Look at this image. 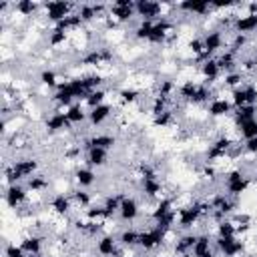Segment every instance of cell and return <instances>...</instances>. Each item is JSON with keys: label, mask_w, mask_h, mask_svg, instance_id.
Here are the masks:
<instances>
[{"label": "cell", "mask_w": 257, "mask_h": 257, "mask_svg": "<svg viewBox=\"0 0 257 257\" xmlns=\"http://www.w3.org/2000/svg\"><path fill=\"white\" fill-rule=\"evenodd\" d=\"M118 251H120V245H118L116 235H112V233H100L96 237L94 253L98 257H116Z\"/></svg>", "instance_id": "cell-15"}, {"label": "cell", "mask_w": 257, "mask_h": 257, "mask_svg": "<svg viewBox=\"0 0 257 257\" xmlns=\"http://www.w3.org/2000/svg\"><path fill=\"white\" fill-rule=\"evenodd\" d=\"M30 201V191L24 183H14V185H6L4 187V203L8 209H22L26 207Z\"/></svg>", "instance_id": "cell-7"}, {"label": "cell", "mask_w": 257, "mask_h": 257, "mask_svg": "<svg viewBox=\"0 0 257 257\" xmlns=\"http://www.w3.org/2000/svg\"><path fill=\"white\" fill-rule=\"evenodd\" d=\"M139 235H141V229H135V227H122L116 235L118 239V245L120 247H139Z\"/></svg>", "instance_id": "cell-28"}, {"label": "cell", "mask_w": 257, "mask_h": 257, "mask_svg": "<svg viewBox=\"0 0 257 257\" xmlns=\"http://www.w3.org/2000/svg\"><path fill=\"white\" fill-rule=\"evenodd\" d=\"M4 257H26L24 249L20 247V243H6L4 247Z\"/></svg>", "instance_id": "cell-36"}, {"label": "cell", "mask_w": 257, "mask_h": 257, "mask_svg": "<svg viewBox=\"0 0 257 257\" xmlns=\"http://www.w3.org/2000/svg\"><path fill=\"white\" fill-rule=\"evenodd\" d=\"M175 10H179L183 14H189V16H199V18H205V16L213 14V6H211L209 0H185V2L175 4Z\"/></svg>", "instance_id": "cell-13"}, {"label": "cell", "mask_w": 257, "mask_h": 257, "mask_svg": "<svg viewBox=\"0 0 257 257\" xmlns=\"http://www.w3.org/2000/svg\"><path fill=\"white\" fill-rule=\"evenodd\" d=\"M169 8H175V4H165V2H157V0H137L135 2V12L139 16V20H161L167 14Z\"/></svg>", "instance_id": "cell-5"}, {"label": "cell", "mask_w": 257, "mask_h": 257, "mask_svg": "<svg viewBox=\"0 0 257 257\" xmlns=\"http://www.w3.org/2000/svg\"><path fill=\"white\" fill-rule=\"evenodd\" d=\"M173 120H175V108H171V110H167V112H163L159 116H153V124L157 128H167V126L173 124Z\"/></svg>", "instance_id": "cell-35"}, {"label": "cell", "mask_w": 257, "mask_h": 257, "mask_svg": "<svg viewBox=\"0 0 257 257\" xmlns=\"http://www.w3.org/2000/svg\"><path fill=\"white\" fill-rule=\"evenodd\" d=\"M112 110H114V108H112V104H108V102L90 108V110H88V124H90V128L102 126V124L112 116Z\"/></svg>", "instance_id": "cell-22"}, {"label": "cell", "mask_w": 257, "mask_h": 257, "mask_svg": "<svg viewBox=\"0 0 257 257\" xmlns=\"http://www.w3.org/2000/svg\"><path fill=\"white\" fill-rule=\"evenodd\" d=\"M205 110L209 118H227L233 114V102L229 96H213Z\"/></svg>", "instance_id": "cell-14"}, {"label": "cell", "mask_w": 257, "mask_h": 257, "mask_svg": "<svg viewBox=\"0 0 257 257\" xmlns=\"http://www.w3.org/2000/svg\"><path fill=\"white\" fill-rule=\"evenodd\" d=\"M231 32H233V34H243V36L255 34V32H257V14H251V12L235 14Z\"/></svg>", "instance_id": "cell-16"}, {"label": "cell", "mask_w": 257, "mask_h": 257, "mask_svg": "<svg viewBox=\"0 0 257 257\" xmlns=\"http://www.w3.org/2000/svg\"><path fill=\"white\" fill-rule=\"evenodd\" d=\"M96 173L94 169L90 167H74L72 171V183H74V189H90L94 183H96Z\"/></svg>", "instance_id": "cell-20"}, {"label": "cell", "mask_w": 257, "mask_h": 257, "mask_svg": "<svg viewBox=\"0 0 257 257\" xmlns=\"http://www.w3.org/2000/svg\"><path fill=\"white\" fill-rule=\"evenodd\" d=\"M70 128H72V124L66 118V110L54 108L48 116H44V131L48 135H60V133H66Z\"/></svg>", "instance_id": "cell-11"}, {"label": "cell", "mask_w": 257, "mask_h": 257, "mask_svg": "<svg viewBox=\"0 0 257 257\" xmlns=\"http://www.w3.org/2000/svg\"><path fill=\"white\" fill-rule=\"evenodd\" d=\"M114 96H116L118 104H122V106L128 108V106L141 102V98H143V90H139L137 86H124V88H118V90L114 92Z\"/></svg>", "instance_id": "cell-26"}, {"label": "cell", "mask_w": 257, "mask_h": 257, "mask_svg": "<svg viewBox=\"0 0 257 257\" xmlns=\"http://www.w3.org/2000/svg\"><path fill=\"white\" fill-rule=\"evenodd\" d=\"M66 118L70 120L72 126L82 124V122H88V108L82 102H74L72 106L66 108Z\"/></svg>", "instance_id": "cell-27"}, {"label": "cell", "mask_w": 257, "mask_h": 257, "mask_svg": "<svg viewBox=\"0 0 257 257\" xmlns=\"http://www.w3.org/2000/svg\"><path fill=\"white\" fill-rule=\"evenodd\" d=\"M108 90L106 88H98V90H92L84 100H82V104L90 110V108H94V106H98V104H104L106 102V98H108Z\"/></svg>", "instance_id": "cell-32"}, {"label": "cell", "mask_w": 257, "mask_h": 257, "mask_svg": "<svg viewBox=\"0 0 257 257\" xmlns=\"http://www.w3.org/2000/svg\"><path fill=\"white\" fill-rule=\"evenodd\" d=\"M199 74H201V82L203 84H207V86H215V82L221 78V68H219V64H217V58L215 56H211V58H205V60H201L199 62Z\"/></svg>", "instance_id": "cell-18"}, {"label": "cell", "mask_w": 257, "mask_h": 257, "mask_svg": "<svg viewBox=\"0 0 257 257\" xmlns=\"http://www.w3.org/2000/svg\"><path fill=\"white\" fill-rule=\"evenodd\" d=\"M135 16V0H114L112 4H108V18L118 26L131 22Z\"/></svg>", "instance_id": "cell-8"}, {"label": "cell", "mask_w": 257, "mask_h": 257, "mask_svg": "<svg viewBox=\"0 0 257 257\" xmlns=\"http://www.w3.org/2000/svg\"><path fill=\"white\" fill-rule=\"evenodd\" d=\"M108 161H110V151H106V149L92 147V149L84 151V163L90 169H102L108 165Z\"/></svg>", "instance_id": "cell-21"}, {"label": "cell", "mask_w": 257, "mask_h": 257, "mask_svg": "<svg viewBox=\"0 0 257 257\" xmlns=\"http://www.w3.org/2000/svg\"><path fill=\"white\" fill-rule=\"evenodd\" d=\"M173 231V229H171ZM167 235L169 231H165L163 227L159 225H151L147 229H141V235H139V249L145 251V253H155L159 251L161 247L167 245Z\"/></svg>", "instance_id": "cell-3"}, {"label": "cell", "mask_w": 257, "mask_h": 257, "mask_svg": "<svg viewBox=\"0 0 257 257\" xmlns=\"http://www.w3.org/2000/svg\"><path fill=\"white\" fill-rule=\"evenodd\" d=\"M201 40H203L207 58L221 54V52L227 50V46H229V40L225 38V32L219 30V28H209V30H205L203 36H201Z\"/></svg>", "instance_id": "cell-6"}, {"label": "cell", "mask_w": 257, "mask_h": 257, "mask_svg": "<svg viewBox=\"0 0 257 257\" xmlns=\"http://www.w3.org/2000/svg\"><path fill=\"white\" fill-rule=\"evenodd\" d=\"M241 151H243V155L257 157V137L255 139H249V141H243L241 143Z\"/></svg>", "instance_id": "cell-37"}, {"label": "cell", "mask_w": 257, "mask_h": 257, "mask_svg": "<svg viewBox=\"0 0 257 257\" xmlns=\"http://www.w3.org/2000/svg\"><path fill=\"white\" fill-rule=\"evenodd\" d=\"M231 118H233V124L235 126L241 124V122H247L251 118H257V104H247V106L235 108L233 114H231Z\"/></svg>", "instance_id": "cell-29"}, {"label": "cell", "mask_w": 257, "mask_h": 257, "mask_svg": "<svg viewBox=\"0 0 257 257\" xmlns=\"http://www.w3.org/2000/svg\"><path fill=\"white\" fill-rule=\"evenodd\" d=\"M139 187H141V193L147 201H159L165 195V185L159 177H153V179H141L139 181Z\"/></svg>", "instance_id": "cell-19"}, {"label": "cell", "mask_w": 257, "mask_h": 257, "mask_svg": "<svg viewBox=\"0 0 257 257\" xmlns=\"http://www.w3.org/2000/svg\"><path fill=\"white\" fill-rule=\"evenodd\" d=\"M12 12L22 16V18H32L38 12H42V2H34V0H18L12 4Z\"/></svg>", "instance_id": "cell-25"}, {"label": "cell", "mask_w": 257, "mask_h": 257, "mask_svg": "<svg viewBox=\"0 0 257 257\" xmlns=\"http://www.w3.org/2000/svg\"><path fill=\"white\" fill-rule=\"evenodd\" d=\"M153 24H155L153 20H139V24L133 30V38L139 42H149L151 32H153Z\"/></svg>", "instance_id": "cell-31"}, {"label": "cell", "mask_w": 257, "mask_h": 257, "mask_svg": "<svg viewBox=\"0 0 257 257\" xmlns=\"http://www.w3.org/2000/svg\"><path fill=\"white\" fill-rule=\"evenodd\" d=\"M249 185H251V179L241 167H233L223 175V193L233 199H239L241 195H245Z\"/></svg>", "instance_id": "cell-2"}, {"label": "cell", "mask_w": 257, "mask_h": 257, "mask_svg": "<svg viewBox=\"0 0 257 257\" xmlns=\"http://www.w3.org/2000/svg\"><path fill=\"white\" fill-rule=\"evenodd\" d=\"M143 213L141 203L137 201V197L133 195H122L120 199V207H118V221L120 223H135Z\"/></svg>", "instance_id": "cell-10"}, {"label": "cell", "mask_w": 257, "mask_h": 257, "mask_svg": "<svg viewBox=\"0 0 257 257\" xmlns=\"http://www.w3.org/2000/svg\"><path fill=\"white\" fill-rule=\"evenodd\" d=\"M215 249H217L219 257H239V255L245 253L247 245L237 235H233V237H215Z\"/></svg>", "instance_id": "cell-9"}, {"label": "cell", "mask_w": 257, "mask_h": 257, "mask_svg": "<svg viewBox=\"0 0 257 257\" xmlns=\"http://www.w3.org/2000/svg\"><path fill=\"white\" fill-rule=\"evenodd\" d=\"M235 128H237V137H239L241 143L243 141H249V139H255L257 137V118H251L247 122H241Z\"/></svg>", "instance_id": "cell-30"}, {"label": "cell", "mask_w": 257, "mask_h": 257, "mask_svg": "<svg viewBox=\"0 0 257 257\" xmlns=\"http://www.w3.org/2000/svg\"><path fill=\"white\" fill-rule=\"evenodd\" d=\"M38 82H40V86H44V90L56 92L58 86H60L64 80H62V76H60L54 68H42L40 74H38Z\"/></svg>", "instance_id": "cell-24"}, {"label": "cell", "mask_w": 257, "mask_h": 257, "mask_svg": "<svg viewBox=\"0 0 257 257\" xmlns=\"http://www.w3.org/2000/svg\"><path fill=\"white\" fill-rule=\"evenodd\" d=\"M18 243L26 255H38L44 251V235H38V233H26Z\"/></svg>", "instance_id": "cell-23"}, {"label": "cell", "mask_w": 257, "mask_h": 257, "mask_svg": "<svg viewBox=\"0 0 257 257\" xmlns=\"http://www.w3.org/2000/svg\"><path fill=\"white\" fill-rule=\"evenodd\" d=\"M237 235V227L231 219H221L215 225V237H233Z\"/></svg>", "instance_id": "cell-34"}, {"label": "cell", "mask_w": 257, "mask_h": 257, "mask_svg": "<svg viewBox=\"0 0 257 257\" xmlns=\"http://www.w3.org/2000/svg\"><path fill=\"white\" fill-rule=\"evenodd\" d=\"M92 147L112 151V149L116 147V137L110 135V133H96V135H88V137H82V139H80V149H82V153L88 151V149H92Z\"/></svg>", "instance_id": "cell-12"}, {"label": "cell", "mask_w": 257, "mask_h": 257, "mask_svg": "<svg viewBox=\"0 0 257 257\" xmlns=\"http://www.w3.org/2000/svg\"><path fill=\"white\" fill-rule=\"evenodd\" d=\"M78 10V4L74 2H64V0H52V2H42V18L46 22H50L52 26L62 22L64 18H68L70 14H74Z\"/></svg>", "instance_id": "cell-4"}, {"label": "cell", "mask_w": 257, "mask_h": 257, "mask_svg": "<svg viewBox=\"0 0 257 257\" xmlns=\"http://www.w3.org/2000/svg\"><path fill=\"white\" fill-rule=\"evenodd\" d=\"M48 207L54 217H70V213L74 211V205L68 193H54L48 201Z\"/></svg>", "instance_id": "cell-17"}, {"label": "cell", "mask_w": 257, "mask_h": 257, "mask_svg": "<svg viewBox=\"0 0 257 257\" xmlns=\"http://www.w3.org/2000/svg\"><path fill=\"white\" fill-rule=\"evenodd\" d=\"M68 42H70V34H66L62 30H56V28H50L48 30V44H50V48L60 50V46H64Z\"/></svg>", "instance_id": "cell-33"}, {"label": "cell", "mask_w": 257, "mask_h": 257, "mask_svg": "<svg viewBox=\"0 0 257 257\" xmlns=\"http://www.w3.org/2000/svg\"><path fill=\"white\" fill-rule=\"evenodd\" d=\"M40 161L36 157H20L14 161H4V187L14 183H26L34 175H38Z\"/></svg>", "instance_id": "cell-1"}]
</instances>
